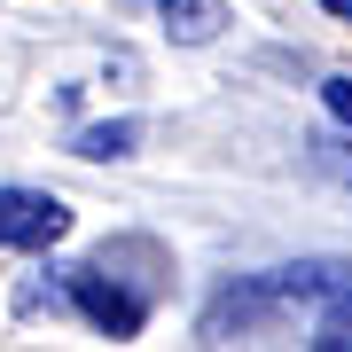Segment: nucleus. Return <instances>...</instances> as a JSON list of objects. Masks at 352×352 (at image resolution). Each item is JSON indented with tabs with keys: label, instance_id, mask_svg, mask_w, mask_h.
I'll return each instance as SVG.
<instances>
[{
	"label": "nucleus",
	"instance_id": "nucleus-7",
	"mask_svg": "<svg viewBox=\"0 0 352 352\" xmlns=\"http://www.w3.org/2000/svg\"><path fill=\"white\" fill-rule=\"evenodd\" d=\"M321 102H329V118L352 133V78H344V71H337V78H321Z\"/></svg>",
	"mask_w": 352,
	"mask_h": 352
},
{
	"label": "nucleus",
	"instance_id": "nucleus-3",
	"mask_svg": "<svg viewBox=\"0 0 352 352\" xmlns=\"http://www.w3.org/2000/svg\"><path fill=\"white\" fill-rule=\"evenodd\" d=\"M274 289L289 305H352V266L314 258V266H274Z\"/></svg>",
	"mask_w": 352,
	"mask_h": 352
},
{
	"label": "nucleus",
	"instance_id": "nucleus-2",
	"mask_svg": "<svg viewBox=\"0 0 352 352\" xmlns=\"http://www.w3.org/2000/svg\"><path fill=\"white\" fill-rule=\"evenodd\" d=\"M71 235V204L47 188H0V251H55Z\"/></svg>",
	"mask_w": 352,
	"mask_h": 352
},
{
	"label": "nucleus",
	"instance_id": "nucleus-1",
	"mask_svg": "<svg viewBox=\"0 0 352 352\" xmlns=\"http://www.w3.org/2000/svg\"><path fill=\"white\" fill-rule=\"evenodd\" d=\"M55 274H63V305H78V314H87L110 344H133V337H141V321H149V298L118 282V274H110V258H102V266H55Z\"/></svg>",
	"mask_w": 352,
	"mask_h": 352
},
{
	"label": "nucleus",
	"instance_id": "nucleus-8",
	"mask_svg": "<svg viewBox=\"0 0 352 352\" xmlns=\"http://www.w3.org/2000/svg\"><path fill=\"white\" fill-rule=\"evenodd\" d=\"M321 16H337V24H352V0H314Z\"/></svg>",
	"mask_w": 352,
	"mask_h": 352
},
{
	"label": "nucleus",
	"instance_id": "nucleus-4",
	"mask_svg": "<svg viewBox=\"0 0 352 352\" xmlns=\"http://www.w3.org/2000/svg\"><path fill=\"white\" fill-rule=\"evenodd\" d=\"M157 16H164V32H173L180 47H204V39H219V24H227L219 0H157Z\"/></svg>",
	"mask_w": 352,
	"mask_h": 352
},
{
	"label": "nucleus",
	"instance_id": "nucleus-6",
	"mask_svg": "<svg viewBox=\"0 0 352 352\" xmlns=\"http://www.w3.org/2000/svg\"><path fill=\"white\" fill-rule=\"evenodd\" d=\"M314 352H352V305H314Z\"/></svg>",
	"mask_w": 352,
	"mask_h": 352
},
{
	"label": "nucleus",
	"instance_id": "nucleus-5",
	"mask_svg": "<svg viewBox=\"0 0 352 352\" xmlns=\"http://www.w3.org/2000/svg\"><path fill=\"white\" fill-rule=\"evenodd\" d=\"M133 149H141V118H110V126H78L71 133V157H94V164L133 157Z\"/></svg>",
	"mask_w": 352,
	"mask_h": 352
}]
</instances>
